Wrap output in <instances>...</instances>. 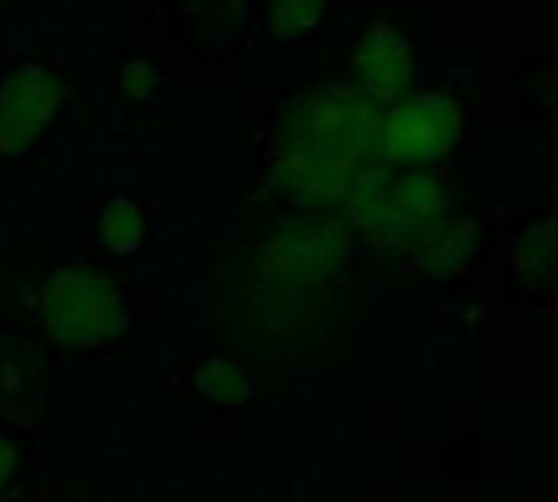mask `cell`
<instances>
[{"label":"cell","instance_id":"obj_1","mask_svg":"<svg viewBox=\"0 0 558 502\" xmlns=\"http://www.w3.org/2000/svg\"><path fill=\"white\" fill-rule=\"evenodd\" d=\"M383 114L376 101L347 82L301 91L278 124L271 183L304 206L350 199L383 160L376 147Z\"/></svg>","mask_w":558,"mask_h":502},{"label":"cell","instance_id":"obj_2","mask_svg":"<svg viewBox=\"0 0 558 502\" xmlns=\"http://www.w3.org/2000/svg\"><path fill=\"white\" fill-rule=\"evenodd\" d=\"M350 216L379 248L422 255L448 225V186L435 173H392L379 160L353 189Z\"/></svg>","mask_w":558,"mask_h":502},{"label":"cell","instance_id":"obj_3","mask_svg":"<svg viewBox=\"0 0 558 502\" xmlns=\"http://www.w3.org/2000/svg\"><path fill=\"white\" fill-rule=\"evenodd\" d=\"M39 320L49 340L65 346H101L128 330V307L114 281L95 268H59L39 297Z\"/></svg>","mask_w":558,"mask_h":502},{"label":"cell","instance_id":"obj_4","mask_svg":"<svg viewBox=\"0 0 558 502\" xmlns=\"http://www.w3.org/2000/svg\"><path fill=\"white\" fill-rule=\"evenodd\" d=\"M461 137V108L445 91H422L392 105L379 121V157L392 163H435Z\"/></svg>","mask_w":558,"mask_h":502},{"label":"cell","instance_id":"obj_5","mask_svg":"<svg viewBox=\"0 0 558 502\" xmlns=\"http://www.w3.org/2000/svg\"><path fill=\"white\" fill-rule=\"evenodd\" d=\"M65 88L43 65H20L0 85V154L16 157L49 127Z\"/></svg>","mask_w":558,"mask_h":502},{"label":"cell","instance_id":"obj_6","mask_svg":"<svg viewBox=\"0 0 558 502\" xmlns=\"http://www.w3.org/2000/svg\"><path fill=\"white\" fill-rule=\"evenodd\" d=\"M353 69L356 88L369 101H376L379 108L399 105L415 78V56L409 36L392 23H373L356 42Z\"/></svg>","mask_w":558,"mask_h":502},{"label":"cell","instance_id":"obj_7","mask_svg":"<svg viewBox=\"0 0 558 502\" xmlns=\"http://www.w3.org/2000/svg\"><path fill=\"white\" fill-rule=\"evenodd\" d=\"M43 353L20 336H0V418L16 428H33L43 415Z\"/></svg>","mask_w":558,"mask_h":502},{"label":"cell","instance_id":"obj_8","mask_svg":"<svg viewBox=\"0 0 558 502\" xmlns=\"http://www.w3.org/2000/svg\"><path fill=\"white\" fill-rule=\"evenodd\" d=\"M196 389L219 408H239L252 395V382L242 366L229 359H209L196 369Z\"/></svg>","mask_w":558,"mask_h":502},{"label":"cell","instance_id":"obj_9","mask_svg":"<svg viewBox=\"0 0 558 502\" xmlns=\"http://www.w3.org/2000/svg\"><path fill=\"white\" fill-rule=\"evenodd\" d=\"M98 232L114 255H131L144 242V216L128 196H114L105 203L98 216Z\"/></svg>","mask_w":558,"mask_h":502},{"label":"cell","instance_id":"obj_10","mask_svg":"<svg viewBox=\"0 0 558 502\" xmlns=\"http://www.w3.org/2000/svg\"><path fill=\"white\" fill-rule=\"evenodd\" d=\"M474 238H477L474 222H468V219L451 222V219H448V225H445V229L432 238V245L418 255V261H422L425 268H432V271H451V268H458V265L471 255Z\"/></svg>","mask_w":558,"mask_h":502},{"label":"cell","instance_id":"obj_11","mask_svg":"<svg viewBox=\"0 0 558 502\" xmlns=\"http://www.w3.org/2000/svg\"><path fill=\"white\" fill-rule=\"evenodd\" d=\"M556 265V232L553 222L533 225L520 242H517V271L523 281L533 278H549Z\"/></svg>","mask_w":558,"mask_h":502},{"label":"cell","instance_id":"obj_12","mask_svg":"<svg viewBox=\"0 0 558 502\" xmlns=\"http://www.w3.org/2000/svg\"><path fill=\"white\" fill-rule=\"evenodd\" d=\"M327 3L330 0H271L268 29L281 39L311 33L320 23V16L327 13Z\"/></svg>","mask_w":558,"mask_h":502},{"label":"cell","instance_id":"obj_13","mask_svg":"<svg viewBox=\"0 0 558 502\" xmlns=\"http://www.w3.org/2000/svg\"><path fill=\"white\" fill-rule=\"evenodd\" d=\"M121 85H124L128 95L147 98V95L154 91V85H157V69L147 65V62H128V65L121 69Z\"/></svg>","mask_w":558,"mask_h":502},{"label":"cell","instance_id":"obj_14","mask_svg":"<svg viewBox=\"0 0 558 502\" xmlns=\"http://www.w3.org/2000/svg\"><path fill=\"white\" fill-rule=\"evenodd\" d=\"M13 467H16V444H13L10 438L0 434V487L10 480Z\"/></svg>","mask_w":558,"mask_h":502}]
</instances>
